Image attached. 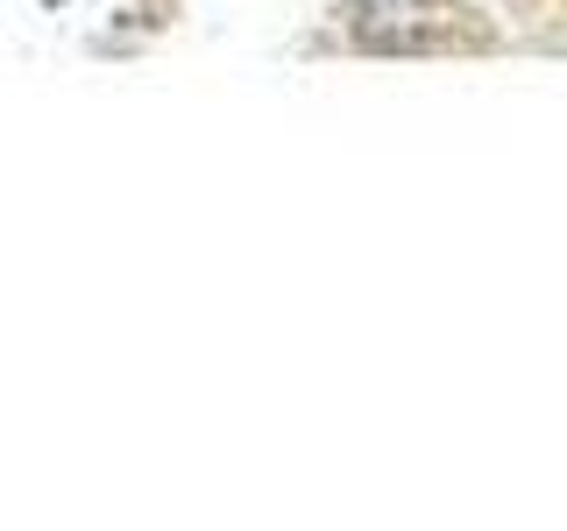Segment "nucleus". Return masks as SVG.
I'll return each instance as SVG.
<instances>
[{"label":"nucleus","instance_id":"nucleus-1","mask_svg":"<svg viewBox=\"0 0 567 531\" xmlns=\"http://www.w3.org/2000/svg\"><path fill=\"white\" fill-rule=\"evenodd\" d=\"M348 14L369 50H433L447 14H461V8H447V0H362Z\"/></svg>","mask_w":567,"mask_h":531},{"label":"nucleus","instance_id":"nucleus-2","mask_svg":"<svg viewBox=\"0 0 567 531\" xmlns=\"http://www.w3.org/2000/svg\"><path fill=\"white\" fill-rule=\"evenodd\" d=\"M43 8H64V0H43Z\"/></svg>","mask_w":567,"mask_h":531}]
</instances>
